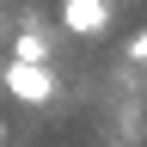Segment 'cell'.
<instances>
[{"label":"cell","instance_id":"obj_1","mask_svg":"<svg viewBox=\"0 0 147 147\" xmlns=\"http://www.w3.org/2000/svg\"><path fill=\"white\" fill-rule=\"evenodd\" d=\"M6 92H12L18 104H49V98H55L49 61H6Z\"/></svg>","mask_w":147,"mask_h":147},{"label":"cell","instance_id":"obj_2","mask_svg":"<svg viewBox=\"0 0 147 147\" xmlns=\"http://www.w3.org/2000/svg\"><path fill=\"white\" fill-rule=\"evenodd\" d=\"M110 25V0H61V31L67 37H98Z\"/></svg>","mask_w":147,"mask_h":147},{"label":"cell","instance_id":"obj_3","mask_svg":"<svg viewBox=\"0 0 147 147\" xmlns=\"http://www.w3.org/2000/svg\"><path fill=\"white\" fill-rule=\"evenodd\" d=\"M12 61H49V43H43L37 31H25V37L12 43Z\"/></svg>","mask_w":147,"mask_h":147},{"label":"cell","instance_id":"obj_4","mask_svg":"<svg viewBox=\"0 0 147 147\" xmlns=\"http://www.w3.org/2000/svg\"><path fill=\"white\" fill-rule=\"evenodd\" d=\"M129 61H147V31H135V43H129Z\"/></svg>","mask_w":147,"mask_h":147}]
</instances>
